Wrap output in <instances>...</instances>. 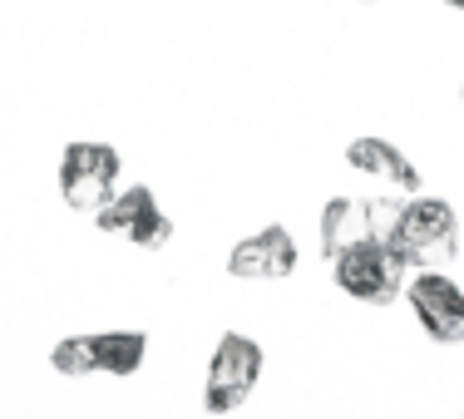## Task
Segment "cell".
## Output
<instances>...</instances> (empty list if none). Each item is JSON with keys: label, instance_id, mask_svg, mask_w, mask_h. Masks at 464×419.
Instances as JSON below:
<instances>
[{"label": "cell", "instance_id": "obj_1", "mask_svg": "<svg viewBox=\"0 0 464 419\" xmlns=\"http://www.w3.org/2000/svg\"><path fill=\"white\" fill-rule=\"evenodd\" d=\"M385 242L405 257V267H445L459 252V217L445 197L411 193L395 213V227Z\"/></svg>", "mask_w": 464, "mask_h": 419}, {"label": "cell", "instance_id": "obj_2", "mask_svg": "<svg viewBox=\"0 0 464 419\" xmlns=\"http://www.w3.org/2000/svg\"><path fill=\"white\" fill-rule=\"evenodd\" d=\"M149 360V336L143 330H90V336H64L50 350V366L64 380H90V375H139Z\"/></svg>", "mask_w": 464, "mask_h": 419}, {"label": "cell", "instance_id": "obj_3", "mask_svg": "<svg viewBox=\"0 0 464 419\" xmlns=\"http://www.w3.org/2000/svg\"><path fill=\"white\" fill-rule=\"evenodd\" d=\"M331 277H336V286L351 301L391 306L405 291V281H411V267H405V257L385 237H366V242H356V247L331 257Z\"/></svg>", "mask_w": 464, "mask_h": 419}, {"label": "cell", "instance_id": "obj_4", "mask_svg": "<svg viewBox=\"0 0 464 419\" xmlns=\"http://www.w3.org/2000/svg\"><path fill=\"white\" fill-rule=\"evenodd\" d=\"M262 366H267V356H262L257 340L242 336V330H227V336L213 346V360H208V380H203L208 414L242 410L247 395L257 390V380H262Z\"/></svg>", "mask_w": 464, "mask_h": 419}, {"label": "cell", "instance_id": "obj_5", "mask_svg": "<svg viewBox=\"0 0 464 419\" xmlns=\"http://www.w3.org/2000/svg\"><path fill=\"white\" fill-rule=\"evenodd\" d=\"M119 173H124V158L119 148L109 143H94V138H80V143H64L60 153V168H54V183H60V197L74 207V213H94L99 203L119 193Z\"/></svg>", "mask_w": 464, "mask_h": 419}, {"label": "cell", "instance_id": "obj_6", "mask_svg": "<svg viewBox=\"0 0 464 419\" xmlns=\"http://www.w3.org/2000/svg\"><path fill=\"white\" fill-rule=\"evenodd\" d=\"M94 227L109 237H124L129 247H139V252H163L173 242V217L163 213L153 187H143V183H129V187H119L109 203H99Z\"/></svg>", "mask_w": 464, "mask_h": 419}, {"label": "cell", "instance_id": "obj_7", "mask_svg": "<svg viewBox=\"0 0 464 419\" xmlns=\"http://www.w3.org/2000/svg\"><path fill=\"white\" fill-rule=\"evenodd\" d=\"M405 301L435 346H464V291L455 277H445L440 267H420L405 281Z\"/></svg>", "mask_w": 464, "mask_h": 419}, {"label": "cell", "instance_id": "obj_8", "mask_svg": "<svg viewBox=\"0 0 464 419\" xmlns=\"http://www.w3.org/2000/svg\"><path fill=\"white\" fill-rule=\"evenodd\" d=\"M296 262H302V252H296V237L282 223L257 227L227 252V271L242 281H286L296 271Z\"/></svg>", "mask_w": 464, "mask_h": 419}, {"label": "cell", "instance_id": "obj_9", "mask_svg": "<svg viewBox=\"0 0 464 419\" xmlns=\"http://www.w3.org/2000/svg\"><path fill=\"white\" fill-rule=\"evenodd\" d=\"M346 163H351L356 173H366V178L385 183L391 193H401V197H411V193H420V187H425L420 168L405 158L401 148H395L391 138H375V134L351 138V143H346Z\"/></svg>", "mask_w": 464, "mask_h": 419}, {"label": "cell", "instance_id": "obj_10", "mask_svg": "<svg viewBox=\"0 0 464 419\" xmlns=\"http://www.w3.org/2000/svg\"><path fill=\"white\" fill-rule=\"evenodd\" d=\"M316 233H322V252L336 257V252L356 247V242L375 237V213H371V197H331L316 217Z\"/></svg>", "mask_w": 464, "mask_h": 419}, {"label": "cell", "instance_id": "obj_11", "mask_svg": "<svg viewBox=\"0 0 464 419\" xmlns=\"http://www.w3.org/2000/svg\"><path fill=\"white\" fill-rule=\"evenodd\" d=\"M445 5H450V10H459V15H464V0H445Z\"/></svg>", "mask_w": 464, "mask_h": 419}, {"label": "cell", "instance_id": "obj_12", "mask_svg": "<svg viewBox=\"0 0 464 419\" xmlns=\"http://www.w3.org/2000/svg\"><path fill=\"white\" fill-rule=\"evenodd\" d=\"M459 94H464V90H459Z\"/></svg>", "mask_w": 464, "mask_h": 419}]
</instances>
